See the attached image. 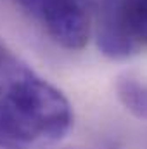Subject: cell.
<instances>
[{"instance_id": "7a4b0ae2", "label": "cell", "mask_w": 147, "mask_h": 149, "mask_svg": "<svg viewBox=\"0 0 147 149\" xmlns=\"http://www.w3.org/2000/svg\"><path fill=\"white\" fill-rule=\"evenodd\" d=\"M99 50L109 59H128L147 47V0H92Z\"/></svg>"}, {"instance_id": "6da1fadb", "label": "cell", "mask_w": 147, "mask_h": 149, "mask_svg": "<svg viewBox=\"0 0 147 149\" xmlns=\"http://www.w3.org/2000/svg\"><path fill=\"white\" fill-rule=\"evenodd\" d=\"M73 125L66 95L14 52L0 61V149H45Z\"/></svg>"}, {"instance_id": "8992f818", "label": "cell", "mask_w": 147, "mask_h": 149, "mask_svg": "<svg viewBox=\"0 0 147 149\" xmlns=\"http://www.w3.org/2000/svg\"><path fill=\"white\" fill-rule=\"evenodd\" d=\"M10 54H12V50H10V49H7V45H5V43H2V42H0V61H3L5 57H9Z\"/></svg>"}, {"instance_id": "277c9868", "label": "cell", "mask_w": 147, "mask_h": 149, "mask_svg": "<svg viewBox=\"0 0 147 149\" xmlns=\"http://www.w3.org/2000/svg\"><path fill=\"white\" fill-rule=\"evenodd\" d=\"M118 97L135 116L147 120V83L125 78L118 83Z\"/></svg>"}, {"instance_id": "3957f363", "label": "cell", "mask_w": 147, "mask_h": 149, "mask_svg": "<svg viewBox=\"0 0 147 149\" xmlns=\"http://www.w3.org/2000/svg\"><path fill=\"white\" fill-rule=\"evenodd\" d=\"M38 21L57 45L68 50L83 49L90 38L87 0H59L49 5Z\"/></svg>"}, {"instance_id": "5b68a950", "label": "cell", "mask_w": 147, "mask_h": 149, "mask_svg": "<svg viewBox=\"0 0 147 149\" xmlns=\"http://www.w3.org/2000/svg\"><path fill=\"white\" fill-rule=\"evenodd\" d=\"M17 5H21L24 10H28L30 14H33L35 17H40V14L52 3L59 2V0H14Z\"/></svg>"}]
</instances>
